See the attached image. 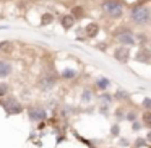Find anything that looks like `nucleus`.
I'll return each mask as SVG.
<instances>
[{"label": "nucleus", "mask_w": 151, "mask_h": 148, "mask_svg": "<svg viewBox=\"0 0 151 148\" xmlns=\"http://www.w3.org/2000/svg\"><path fill=\"white\" fill-rule=\"evenodd\" d=\"M93 2H101V0H93Z\"/></svg>", "instance_id": "nucleus-33"}, {"label": "nucleus", "mask_w": 151, "mask_h": 148, "mask_svg": "<svg viewBox=\"0 0 151 148\" xmlns=\"http://www.w3.org/2000/svg\"><path fill=\"white\" fill-rule=\"evenodd\" d=\"M140 122L143 124V129H151V111H143L141 112Z\"/></svg>", "instance_id": "nucleus-22"}, {"label": "nucleus", "mask_w": 151, "mask_h": 148, "mask_svg": "<svg viewBox=\"0 0 151 148\" xmlns=\"http://www.w3.org/2000/svg\"><path fill=\"white\" fill-rule=\"evenodd\" d=\"M112 57L117 60L119 64L125 65L128 64V60L132 59V52H130V47H125V46H115L114 51H112Z\"/></svg>", "instance_id": "nucleus-7"}, {"label": "nucleus", "mask_w": 151, "mask_h": 148, "mask_svg": "<svg viewBox=\"0 0 151 148\" xmlns=\"http://www.w3.org/2000/svg\"><path fill=\"white\" fill-rule=\"evenodd\" d=\"M137 119H140V112L137 111V109H127L125 111V121L127 122H133V121H137Z\"/></svg>", "instance_id": "nucleus-25"}, {"label": "nucleus", "mask_w": 151, "mask_h": 148, "mask_svg": "<svg viewBox=\"0 0 151 148\" xmlns=\"http://www.w3.org/2000/svg\"><path fill=\"white\" fill-rule=\"evenodd\" d=\"M15 49V44L13 41L10 39H4V41H0V52L2 54H12Z\"/></svg>", "instance_id": "nucleus-19"}, {"label": "nucleus", "mask_w": 151, "mask_h": 148, "mask_svg": "<svg viewBox=\"0 0 151 148\" xmlns=\"http://www.w3.org/2000/svg\"><path fill=\"white\" fill-rule=\"evenodd\" d=\"M99 31H101V25L91 21L86 26H83V34H85V39H96L99 36Z\"/></svg>", "instance_id": "nucleus-8"}, {"label": "nucleus", "mask_w": 151, "mask_h": 148, "mask_svg": "<svg viewBox=\"0 0 151 148\" xmlns=\"http://www.w3.org/2000/svg\"><path fill=\"white\" fill-rule=\"evenodd\" d=\"M96 47L101 49V51H106V49H107V44H106V43H98V44H96Z\"/></svg>", "instance_id": "nucleus-32"}, {"label": "nucleus", "mask_w": 151, "mask_h": 148, "mask_svg": "<svg viewBox=\"0 0 151 148\" xmlns=\"http://www.w3.org/2000/svg\"><path fill=\"white\" fill-rule=\"evenodd\" d=\"M89 148H96V147H89Z\"/></svg>", "instance_id": "nucleus-35"}, {"label": "nucleus", "mask_w": 151, "mask_h": 148, "mask_svg": "<svg viewBox=\"0 0 151 148\" xmlns=\"http://www.w3.org/2000/svg\"><path fill=\"white\" fill-rule=\"evenodd\" d=\"M125 111H127V108H125V104H120V106H117V108L112 111V116H114V119H115V122H124L125 121Z\"/></svg>", "instance_id": "nucleus-17"}, {"label": "nucleus", "mask_w": 151, "mask_h": 148, "mask_svg": "<svg viewBox=\"0 0 151 148\" xmlns=\"http://www.w3.org/2000/svg\"><path fill=\"white\" fill-rule=\"evenodd\" d=\"M112 96H114V101L120 103V104H127V103H130L132 93H128L127 90H117L115 93H112Z\"/></svg>", "instance_id": "nucleus-14"}, {"label": "nucleus", "mask_w": 151, "mask_h": 148, "mask_svg": "<svg viewBox=\"0 0 151 148\" xmlns=\"http://www.w3.org/2000/svg\"><path fill=\"white\" fill-rule=\"evenodd\" d=\"M57 83H59V77H57V73L54 72V70H49V72L46 70V72L39 77V80H37V86H39L42 91L52 90Z\"/></svg>", "instance_id": "nucleus-6"}, {"label": "nucleus", "mask_w": 151, "mask_h": 148, "mask_svg": "<svg viewBox=\"0 0 151 148\" xmlns=\"http://www.w3.org/2000/svg\"><path fill=\"white\" fill-rule=\"evenodd\" d=\"M59 23H60V26L63 28V31H70L76 25V20L70 13H62L59 17Z\"/></svg>", "instance_id": "nucleus-13"}, {"label": "nucleus", "mask_w": 151, "mask_h": 148, "mask_svg": "<svg viewBox=\"0 0 151 148\" xmlns=\"http://www.w3.org/2000/svg\"><path fill=\"white\" fill-rule=\"evenodd\" d=\"M141 111H151V98L150 96H145L143 101H141Z\"/></svg>", "instance_id": "nucleus-29"}, {"label": "nucleus", "mask_w": 151, "mask_h": 148, "mask_svg": "<svg viewBox=\"0 0 151 148\" xmlns=\"http://www.w3.org/2000/svg\"><path fill=\"white\" fill-rule=\"evenodd\" d=\"M120 132H122L120 124H119V122H114V124L111 125V132H109V137H111V138H119V137H120Z\"/></svg>", "instance_id": "nucleus-26"}, {"label": "nucleus", "mask_w": 151, "mask_h": 148, "mask_svg": "<svg viewBox=\"0 0 151 148\" xmlns=\"http://www.w3.org/2000/svg\"><path fill=\"white\" fill-rule=\"evenodd\" d=\"M12 93V86L8 82H5V80H0V99L5 98L7 95H10Z\"/></svg>", "instance_id": "nucleus-24"}, {"label": "nucleus", "mask_w": 151, "mask_h": 148, "mask_svg": "<svg viewBox=\"0 0 151 148\" xmlns=\"http://www.w3.org/2000/svg\"><path fill=\"white\" fill-rule=\"evenodd\" d=\"M148 147H150V143H148V140L145 137H138L133 142V148H148Z\"/></svg>", "instance_id": "nucleus-27"}, {"label": "nucleus", "mask_w": 151, "mask_h": 148, "mask_svg": "<svg viewBox=\"0 0 151 148\" xmlns=\"http://www.w3.org/2000/svg\"><path fill=\"white\" fill-rule=\"evenodd\" d=\"M46 2H52V0H46Z\"/></svg>", "instance_id": "nucleus-34"}, {"label": "nucleus", "mask_w": 151, "mask_h": 148, "mask_svg": "<svg viewBox=\"0 0 151 148\" xmlns=\"http://www.w3.org/2000/svg\"><path fill=\"white\" fill-rule=\"evenodd\" d=\"M28 112V119H29L33 124H39V122L47 121V109L42 104H31L26 109Z\"/></svg>", "instance_id": "nucleus-5"}, {"label": "nucleus", "mask_w": 151, "mask_h": 148, "mask_svg": "<svg viewBox=\"0 0 151 148\" xmlns=\"http://www.w3.org/2000/svg\"><path fill=\"white\" fill-rule=\"evenodd\" d=\"M133 59L138 64H145V65H150L151 62V51L150 47H138V52L133 56Z\"/></svg>", "instance_id": "nucleus-11"}, {"label": "nucleus", "mask_w": 151, "mask_h": 148, "mask_svg": "<svg viewBox=\"0 0 151 148\" xmlns=\"http://www.w3.org/2000/svg\"><path fill=\"white\" fill-rule=\"evenodd\" d=\"M98 111H99V114H102V116H107L109 112H111V104H106V103H99V106H98Z\"/></svg>", "instance_id": "nucleus-28"}, {"label": "nucleus", "mask_w": 151, "mask_h": 148, "mask_svg": "<svg viewBox=\"0 0 151 148\" xmlns=\"http://www.w3.org/2000/svg\"><path fill=\"white\" fill-rule=\"evenodd\" d=\"M112 38H114V41L117 43V46H125V47H135L137 46L135 33H133L130 25L117 26V30L112 31Z\"/></svg>", "instance_id": "nucleus-3"}, {"label": "nucleus", "mask_w": 151, "mask_h": 148, "mask_svg": "<svg viewBox=\"0 0 151 148\" xmlns=\"http://www.w3.org/2000/svg\"><path fill=\"white\" fill-rule=\"evenodd\" d=\"M78 112H80V109L73 108V106H70V104H63L62 108H60V116H62L63 119H68V117H72L73 114H78Z\"/></svg>", "instance_id": "nucleus-16"}, {"label": "nucleus", "mask_w": 151, "mask_h": 148, "mask_svg": "<svg viewBox=\"0 0 151 148\" xmlns=\"http://www.w3.org/2000/svg\"><path fill=\"white\" fill-rule=\"evenodd\" d=\"M70 15H72L75 20H81V18L86 17V10H85V7H81V5H75V7L72 8V12H70Z\"/></svg>", "instance_id": "nucleus-20"}, {"label": "nucleus", "mask_w": 151, "mask_h": 148, "mask_svg": "<svg viewBox=\"0 0 151 148\" xmlns=\"http://www.w3.org/2000/svg\"><path fill=\"white\" fill-rule=\"evenodd\" d=\"M98 99H99V103H106V104H111V106H112V103H114V96H112V93H109V91L99 93Z\"/></svg>", "instance_id": "nucleus-23"}, {"label": "nucleus", "mask_w": 151, "mask_h": 148, "mask_svg": "<svg viewBox=\"0 0 151 148\" xmlns=\"http://www.w3.org/2000/svg\"><path fill=\"white\" fill-rule=\"evenodd\" d=\"M0 106L4 108L5 114L10 117V116H20L21 112L24 111V106L21 104L20 101H18V98L15 95H7L5 98L0 99Z\"/></svg>", "instance_id": "nucleus-4"}, {"label": "nucleus", "mask_w": 151, "mask_h": 148, "mask_svg": "<svg viewBox=\"0 0 151 148\" xmlns=\"http://www.w3.org/2000/svg\"><path fill=\"white\" fill-rule=\"evenodd\" d=\"M57 77H59V80H62V82H73V80H76V77H78V70H76L75 67H63Z\"/></svg>", "instance_id": "nucleus-10"}, {"label": "nucleus", "mask_w": 151, "mask_h": 148, "mask_svg": "<svg viewBox=\"0 0 151 148\" xmlns=\"http://www.w3.org/2000/svg\"><path fill=\"white\" fill-rule=\"evenodd\" d=\"M93 99H94V93L89 88H85L81 91V95H80V103H81V104H89Z\"/></svg>", "instance_id": "nucleus-18"}, {"label": "nucleus", "mask_w": 151, "mask_h": 148, "mask_svg": "<svg viewBox=\"0 0 151 148\" xmlns=\"http://www.w3.org/2000/svg\"><path fill=\"white\" fill-rule=\"evenodd\" d=\"M0 4H2V0H0Z\"/></svg>", "instance_id": "nucleus-36"}, {"label": "nucleus", "mask_w": 151, "mask_h": 148, "mask_svg": "<svg viewBox=\"0 0 151 148\" xmlns=\"http://www.w3.org/2000/svg\"><path fill=\"white\" fill-rule=\"evenodd\" d=\"M135 41H137L138 47H148V44H150V36H148L146 30H140L138 33H135Z\"/></svg>", "instance_id": "nucleus-15"}, {"label": "nucleus", "mask_w": 151, "mask_h": 148, "mask_svg": "<svg viewBox=\"0 0 151 148\" xmlns=\"http://www.w3.org/2000/svg\"><path fill=\"white\" fill-rule=\"evenodd\" d=\"M127 0H101L99 8L102 15L112 21H119L125 17V8H127Z\"/></svg>", "instance_id": "nucleus-2"}, {"label": "nucleus", "mask_w": 151, "mask_h": 148, "mask_svg": "<svg viewBox=\"0 0 151 148\" xmlns=\"http://www.w3.org/2000/svg\"><path fill=\"white\" fill-rule=\"evenodd\" d=\"M15 67L8 59H0V80H7L13 75Z\"/></svg>", "instance_id": "nucleus-9"}, {"label": "nucleus", "mask_w": 151, "mask_h": 148, "mask_svg": "<svg viewBox=\"0 0 151 148\" xmlns=\"http://www.w3.org/2000/svg\"><path fill=\"white\" fill-rule=\"evenodd\" d=\"M112 86V80L107 78V77H98V78L94 80V91H109V88Z\"/></svg>", "instance_id": "nucleus-12"}, {"label": "nucleus", "mask_w": 151, "mask_h": 148, "mask_svg": "<svg viewBox=\"0 0 151 148\" xmlns=\"http://www.w3.org/2000/svg\"><path fill=\"white\" fill-rule=\"evenodd\" d=\"M128 8V23L140 30H148L151 21V8L150 0H137L133 4L127 5Z\"/></svg>", "instance_id": "nucleus-1"}, {"label": "nucleus", "mask_w": 151, "mask_h": 148, "mask_svg": "<svg viewBox=\"0 0 151 148\" xmlns=\"http://www.w3.org/2000/svg\"><path fill=\"white\" fill-rule=\"evenodd\" d=\"M130 140L128 138H124V137H119V147H122V148H128L130 147Z\"/></svg>", "instance_id": "nucleus-31"}, {"label": "nucleus", "mask_w": 151, "mask_h": 148, "mask_svg": "<svg viewBox=\"0 0 151 148\" xmlns=\"http://www.w3.org/2000/svg\"><path fill=\"white\" fill-rule=\"evenodd\" d=\"M143 129V124L140 122V119H137V121L132 122V132H135V134H138V132Z\"/></svg>", "instance_id": "nucleus-30"}, {"label": "nucleus", "mask_w": 151, "mask_h": 148, "mask_svg": "<svg viewBox=\"0 0 151 148\" xmlns=\"http://www.w3.org/2000/svg\"><path fill=\"white\" fill-rule=\"evenodd\" d=\"M54 21H55V15L50 13V12H46V13L41 15V26H49V25H52Z\"/></svg>", "instance_id": "nucleus-21"}]
</instances>
